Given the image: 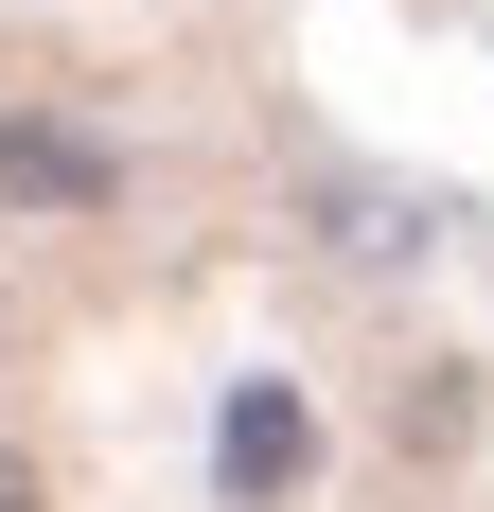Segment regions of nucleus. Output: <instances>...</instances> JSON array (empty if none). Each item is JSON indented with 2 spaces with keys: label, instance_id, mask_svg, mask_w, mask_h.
<instances>
[{
  "label": "nucleus",
  "instance_id": "f257e3e1",
  "mask_svg": "<svg viewBox=\"0 0 494 512\" xmlns=\"http://www.w3.org/2000/svg\"><path fill=\"white\" fill-rule=\"evenodd\" d=\"M212 477H230V512H265L300 477V407H283V371H247L230 389V442H212Z\"/></svg>",
  "mask_w": 494,
  "mask_h": 512
},
{
  "label": "nucleus",
  "instance_id": "f03ea898",
  "mask_svg": "<svg viewBox=\"0 0 494 512\" xmlns=\"http://www.w3.org/2000/svg\"><path fill=\"white\" fill-rule=\"evenodd\" d=\"M0 195H106V159L71 124H0Z\"/></svg>",
  "mask_w": 494,
  "mask_h": 512
}]
</instances>
